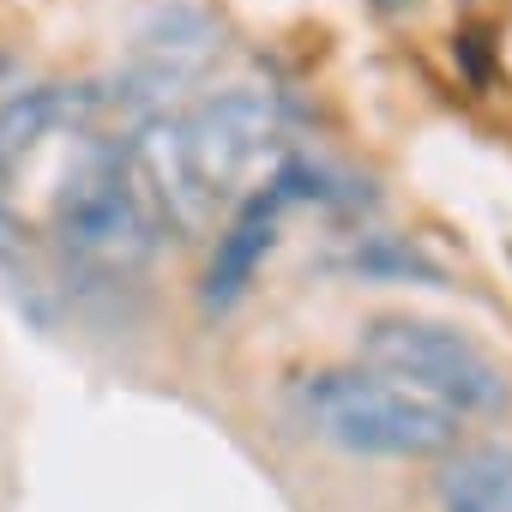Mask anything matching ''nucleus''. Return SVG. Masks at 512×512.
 <instances>
[{
	"label": "nucleus",
	"instance_id": "5",
	"mask_svg": "<svg viewBox=\"0 0 512 512\" xmlns=\"http://www.w3.org/2000/svg\"><path fill=\"white\" fill-rule=\"evenodd\" d=\"M302 199H320V169H314V163H284V169H272L266 187H253V193L235 205L229 229H223L217 247H211L205 284H199L205 308H229V302L247 296L253 272H260V266H266V253L278 247L284 211L302 205Z\"/></svg>",
	"mask_w": 512,
	"mask_h": 512
},
{
	"label": "nucleus",
	"instance_id": "4",
	"mask_svg": "<svg viewBox=\"0 0 512 512\" xmlns=\"http://www.w3.org/2000/svg\"><path fill=\"white\" fill-rule=\"evenodd\" d=\"M284 151V115L266 91H223L199 103L187 121H175V163L199 205L211 211L217 199H247L253 175Z\"/></svg>",
	"mask_w": 512,
	"mask_h": 512
},
{
	"label": "nucleus",
	"instance_id": "1",
	"mask_svg": "<svg viewBox=\"0 0 512 512\" xmlns=\"http://www.w3.org/2000/svg\"><path fill=\"white\" fill-rule=\"evenodd\" d=\"M157 223L163 217L145 193L133 145L79 127L67 175H61L55 205H49V229L67 253V266H79L91 278H127L151 260Z\"/></svg>",
	"mask_w": 512,
	"mask_h": 512
},
{
	"label": "nucleus",
	"instance_id": "2",
	"mask_svg": "<svg viewBox=\"0 0 512 512\" xmlns=\"http://www.w3.org/2000/svg\"><path fill=\"white\" fill-rule=\"evenodd\" d=\"M302 410L332 446L374 452V458H440V452H458V434H464L452 410H440L434 398L374 368H326L302 380Z\"/></svg>",
	"mask_w": 512,
	"mask_h": 512
},
{
	"label": "nucleus",
	"instance_id": "7",
	"mask_svg": "<svg viewBox=\"0 0 512 512\" xmlns=\"http://www.w3.org/2000/svg\"><path fill=\"white\" fill-rule=\"evenodd\" d=\"M440 512H512V446H470L446 458Z\"/></svg>",
	"mask_w": 512,
	"mask_h": 512
},
{
	"label": "nucleus",
	"instance_id": "3",
	"mask_svg": "<svg viewBox=\"0 0 512 512\" xmlns=\"http://www.w3.org/2000/svg\"><path fill=\"white\" fill-rule=\"evenodd\" d=\"M362 362L422 398H434L452 416L470 410H500L512 398L506 368L464 332L434 326V320H410V314H386L362 326Z\"/></svg>",
	"mask_w": 512,
	"mask_h": 512
},
{
	"label": "nucleus",
	"instance_id": "8",
	"mask_svg": "<svg viewBox=\"0 0 512 512\" xmlns=\"http://www.w3.org/2000/svg\"><path fill=\"white\" fill-rule=\"evenodd\" d=\"M0 278H13V290H37V253H31V229L19 223V211L0 199Z\"/></svg>",
	"mask_w": 512,
	"mask_h": 512
},
{
	"label": "nucleus",
	"instance_id": "6",
	"mask_svg": "<svg viewBox=\"0 0 512 512\" xmlns=\"http://www.w3.org/2000/svg\"><path fill=\"white\" fill-rule=\"evenodd\" d=\"M97 97L91 91H67V85H43V91H19L0 103V181H19L31 169V157L67 133V127H91Z\"/></svg>",
	"mask_w": 512,
	"mask_h": 512
}]
</instances>
